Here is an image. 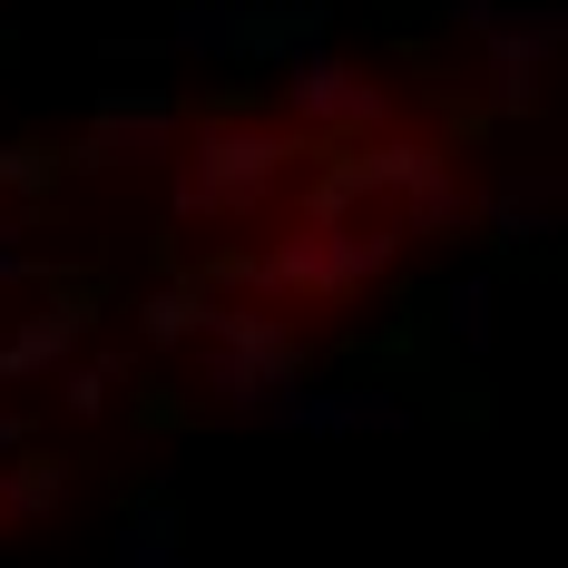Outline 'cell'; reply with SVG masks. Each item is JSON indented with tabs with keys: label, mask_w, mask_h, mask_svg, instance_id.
<instances>
[{
	"label": "cell",
	"mask_w": 568,
	"mask_h": 568,
	"mask_svg": "<svg viewBox=\"0 0 568 568\" xmlns=\"http://www.w3.org/2000/svg\"><path fill=\"white\" fill-rule=\"evenodd\" d=\"M50 500H59V470H50V460H20V470H10V480H0V510H10V519L50 510Z\"/></svg>",
	"instance_id": "cell-6"
},
{
	"label": "cell",
	"mask_w": 568,
	"mask_h": 568,
	"mask_svg": "<svg viewBox=\"0 0 568 568\" xmlns=\"http://www.w3.org/2000/svg\"><path fill=\"white\" fill-rule=\"evenodd\" d=\"M206 373H216V393H275L284 373H294V334H284L275 314H226V304H206Z\"/></svg>",
	"instance_id": "cell-3"
},
{
	"label": "cell",
	"mask_w": 568,
	"mask_h": 568,
	"mask_svg": "<svg viewBox=\"0 0 568 568\" xmlns=\"http://www.w3.org/2000/svg\"><path fill=\"white\" fill-rule=\"evenodd\" d=\"M304 168V138L275 118H216L196 128L186 168H176V216H265Z\"/></svg>",
	"instance_id": "cell-2"
},
{
	"label": "cell",
	"mask_w": 568,
	"mask_h": 568,
	"mask_svg": "<svg viewBox=\"0 0 568 568\" xmlns=\"http://www.w3.org/2000/svg\"><path fill=\"white\" fill-rule=\"evenodd\" d=\"M402 226L373 216V206H304L275 245L245 255V284L265 304H353L373 275H393Z\"/></svg>",
	"instance_id": "cell-1"
},
{
	"label": "cell",
	"mask_w": 568,
	"mask_h": 568,
	"mask_svg": "<svg viewBox=\"0 0 568 568\" xmlns=\"http://www.w3.org/2000/svg\"><path fill=\"white\" fill-rule=\"evenodd\" d=\"M294 118H314V128H373V118H383V89L324 59V69L294 79Z\"/></svg>",
	"instance_id": "cell-4"
},
{
	"label": "cell",
	"mask_w": 568,
	"mask_h": 568,
	"mask_svg": "<svg viewBox=\"0 0 568 568\" xmlns=\"http://www.w3.org/2000/svg\"><path fill=\"white\" fill-rule=\"evenodd\" d=\"M69 343H79V314H40L30 334H10V343H0V383H30V373H50Z\"/></svg>",
	"instance_id": "cell-5"
}]
</instances>
